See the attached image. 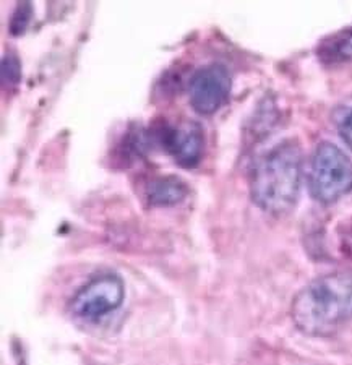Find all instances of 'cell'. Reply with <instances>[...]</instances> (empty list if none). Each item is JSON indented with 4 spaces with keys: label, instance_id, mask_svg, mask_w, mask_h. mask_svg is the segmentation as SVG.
<instances>
[{
    "label": "cell",
    "instance_id": "obj_4",
    "mask_svg": "<svg viewBox=\"0 0 352 365\" xmlns=\"http://www.w3.org/2000/svg\"><path fill=\"white\" fill-rule=\"evenodd\" d=\"M152 145L172 156L180 168L193 169L202 161L205 151V132L195 120H182L180 123L157 122L148 128Z\"/></svg>",
    "mask_w": 352,
    "mask_h": 365
},
{
    "label": "cell",
    "instance_id": "obj_3",
    "mask_svg": "<svg viewBox=\"0 0 352 365\" xmlns=\"http://www.w3.org/2000/svg\"><path fill=\"white\" fill-rule=\"evenodd\" d=\"M307 184L315 202H338L352 190V161L339 146L321 141L310 160Z\"/></svg>",
    "mask_w": 352,
    "mask_h": 365
},
{
    "label": "cell",
    "instance_id": "obj_1",
    "mask_svg": "<svg viewBox=\"0 0 352 365\" xmlns=\"http://www.w3.org/2000/svg\"><path fill=\"white\" fill-rule=\"evenodd\" d=\"M291 317L307 336L336 334L352 320V272H334L310 281L292 300Z\"/></svg>",
    "mask_w": 352,
    "mask_h": 365
},
{
    "label": "cell",
    "instance_id": "obj_9",
    "mask_svg": "<svg viewBox=\"0 0 352 365\" xmlns=\"http://www.w3.org/2000/svg\"><path fill=\"white\" fill-rule=\"evenodd\" d=\"M0 78L4 90H15L21 81V62L15 52H5L0 63Z\"/></svg>",
    "mask_w": 352,
    "mask_h": 365
},
{
    "label": "cell",
    "instance_id": "obj_10",
    "mask_svg": "<svg viewBox=\"0 0 352 365\" xmlns=\"http://www.w3.org/2000/svg\"><path fill=\"white\" fill-rule=\"evenodd\" d=\"M31 15H33V5L29 2H19L14 10V14L10 16V23H9V31L14 36H20L26 31V28L31 21Z\"/></svg>",
    "mask_w": 352,
    "mask_h": 365
},
{
    "label": "cell",
    "instance_id": "obj_11",
    "mask_svg": "<svg viewBox=\"0 0 352 365\" xmlns=\"http://www.w3.org/2000/svg\"><path fill=\"white\" fill-rule=\"evenodd\" d=\"M334 125L339 137L352 150V106H343L334 114Z\"/></svg>",
    "mask_w": 352,
    "mask_h": 365
},
{
    "label": "cell",
    "instance_id": "obj_8",
    "mask_svg": "<svg viewBox=\"0 0 352 365\" xmlns=\"http://www.w3.org/2000/svg\"><path fill=\"white\" fill-rule=\"evenodd\" d=\"M319 57L321 62L330 63V66L352 62V26L323 39L319 47Z\"/></svg>",
    "mask_w": 352,
    "mask_h": 365
},
{
    "label": "cell",
    "instance_id": "obj_5",
    "mask_svg": "<svg viewBox=\"0 0 352 365\" xmlns=\"http://www.w3.org/2000/svg\"><path fill=\"white\" fill-rule=\"evenodd\" d=\"M125 299V284L114 273L99 274L88 281L70 300V312L78 319L96 322L113 314Z\"/></svg>",
    "mask_w": 352,
    "mask_h": 365
},
{
    "label": "cell",
    "instance_id": "obj_2",
    "mask_svg": "<svg viewBox=\"0 0 352 365\" xmlns=\"http://www.w3.org/2000/svg\"><path fill=\"white\" fill-rule=\"evenodd\" d=\"M304 178V153L296 140H283L262 155L250 169V197L269 215L294 208Z\"/></svg>",
    "mask_w": 352,
    "mask_h": 365
},
{
    "label": "cell",
    "instance_id": "obj_12",
    "mask_svg": "<svg viewBox=\"0 0 352 365\" xmlns=\"http://www.w3.org/2000/svg\"><path fill=\"white\" fill-rule=\"evenodd\" d=\"M336 235L339 252H341L346 258L352 260V216L339 222V226L336 227Z\"/></svg>",
    "mask_w": 352,
    "mask_h": 365
},
{
    "label": "cell",
    "instance_id": "obj_7",
    "mask_svg": "<svg viewBox=\"0 0 352 365\" xmlns=\"http://www.w3.org/2000/svg\"><path fill=\"white\" fill-rule=\"evenodd\" d=\"M189 197V185L179 175H156L145 185V198L151 206H175Z\"/></svg>",
    "mask_w": 352,
    "mask_h": 365
},
{
    "label": "cell",
    "instance_id": "obj_6",
    "mask_svg": "<svg viewBox=\"0 0 352 365\" xmlns=\"http://www.w3.org/2000/svg\"><path fill=\"white\" fill-rule=\"evenodd\" d=\"M232 76L224 63L214 62L198 68L189 81V101L200 115H213L229 101Z\"/></svg>",
    "mask_w": 352,
    "mask_h": 365
}]
</instances>
